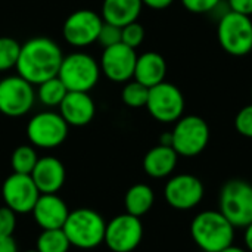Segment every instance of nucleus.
Segmentation results:
<instances>
[{
  "instance_id": "1",
  "label": "nucleus",
  "mask_w": 252,
  "mask_h": 252,
  "mask_svg": "<svg viewBox=\"0 0 252 252\" xmlns=\"http://www.w3.org/2000/svg\"><path fill=\"white\" fill-rule=\"evenodd\" d=\"M63 53L61 47L49 37H34L21 44L19 58L16 62L18 75L25 78L32 86L58 75Z\"/></svg>"
},
{
  "instance_id": "2",
  "label": "nucleus",
  "mask_w": 252,
  "mask_h": 252,
  "mask_svg": "<svg viewBox=\"0 0 252 252\" xmlns=\"http://www.w3.org/2000/svg\"><path fill=\"white\" fill-rule=\"evenodd\" d=\"M190 236L204 252H220L233 245L235 227L219 210H207L192 220Z\"/></svg>"
},
{
  "instance_id": "3",
  "label": "nucleus",
  "mask_w": 252,
  "mask_h": 252,
  "mask_svg": "<svg viewBox=\"0 0 252 252\" xmlns=\"http://www.w3.org/2000/svg\"><path fill=\"white\" fill-rule=\"evenodd\" d=\"M71 247L80 250H93L103 244L106 223L103 217L90 208L69 211L62 227Z\"/></svg>"
},
{
  "instance_id": "4",
  "label": "nucleus",
  "mask_w": 252,
  "mask_h": 252,
  "mask_svg": "<svg viewBox=\"0 0 252 252\" xmlns=\"http://www.w3.org/2000/svg\"><path fill=\"white\" fill-rule=\"evenodd\" d=\"M219 211L233 224L245 229L252 223V185L245 180H229L220 190Z\"/></svg>"
},
{
  "instance_id": "5",
  "label": "nucleus",
  "mask_w": 252,
  "mask_h": 252,
  "mask_svg": "<svg viewBox=\"0 0 252 252\" xmlns=\"http://www.w3.org/2000/svg\"><path fill=\"white\" fill-rule=\"evenodd\" d=\"M58 77L68 92H90L99 81L100 66L93 56L84 52H74L63 56Z\"/></svg>"
},
{
  "instance_id": "6",
  "label": "nucleus",
  "mask_w": 252,
  "mask_h": 252,
  "mask_svg": "<svg viewBox=\"0 0 252 252\" xmlns=\"http://www.w3.org/2000/svg\"><path fill=\"white\" fill-rule=\"evenodd\" d=\"M171 136V146L177 155L192 158L207 148L210 142V127L204 118L198 115H188L176 121Z\"/></svg>"
},
{
  "instance_id": "7",
  "label": "nucleus",
  "mask_w": 252,
  "mask_h": 252,
  "mask_svg": "<svg viewBox=\"0 0 252 252\" xmlns=\"http://www.w3.org/2000/svg\"><path fill=\"white\" fill-rule=\"evenodd\" d=\"M220 46L233 56H244L252 50V21L250 16L229 10L217 28Z\"/></svg>"
},
{
  "instance_id": "8",
  "label": "nucleus",
  "mask_w": 252,
  "mask_h": 252,
  "mask_svg": "<svg viewBox=\"0 0 252 252\" xmlns=\"http://www.w3.org/2000/svg\"><path fill=\"white\" fill-rule=\"evenodd\" d=\"M68 124L61 114L44 111L35 114L27 126L28 140L34 148L53 149L62 145L68 136Z\"/></svg>"
},
{
  "instance_id": "9",
  "label": "nucleus",
  "mask_w": 252,
  "mask_h": 252,
  "mask_svg": "<svg viewBox=\"0 0 252 252\" xmlns=\"http://www.w3.org/2000/svg\"><path fill=\"white\" fill-rule=\"evenodd\" d=\"M34 86L21 75H10L0 80V112L10 118L28 114L34 105Z\"/></svg>"
},
{
  "instance_id": "10",
  "label": "nucleus",
  "mask_w": 252,
  "mask_h": 252,
  "mask_svg": "<svg viewBox=\"0 0 252 252\" xmlns=\"http://www.w3.org/2000/svg\"><path fill=\"white\" fill-rule=\"evenodd\" d=\"M146 108L157 121L176 123L183 117L185 97L177 86L162 81L149 89Z\"/></svg>"
},
{
  "instance_id": "11",
  "label": "nucleus",
  "mask_w": 252,
  "mask_h": 252,
  "mask_svg": "<svg viewBox=\"0 0 252 252\" xmlns=\"http://www.w3.org/2000/svg\"><path fill=\"white\" fill-rule=\"evenodd\" d=\"M142 239L143 224L139 217L124 213L106 223L103 244L112 252H133Z\"/></svg>"
},
{
  "instance_id": "12",
  "label": "nucleus",
  "mask_w": 252,
  "mask_h": 252,
  "mask_svg": "<svg viewBox=\"0 0 252 252\" xmlns=\"http://www.w3.org/2000/svg\"><path fill=\"white\" fill-rule=\"evenodd\" d=\"M205 195L204 183L192 174H177L164 188L167 204L179 211H189L201 204Z\"/></svg>"
},
{
  "instance_id": "13",
  "label": "nucleus",
  "mask_w": 252,
  "mask_h": 252,
  "mask_svg": "<svg viewBox=\"0 0 252 252\" xmlns=\"http://www.w3.org/2000/svg\"><path fill=\"white\" fill-rule=\"evenodd\" d=\"M40 195L30 174L12 173L1 185L3 202L16 214L31 213Z\"/></svg>"
},
{
  "instance_id": "14",
  "label": "nucleus",
  "mask_w": 252,
  "mask_h": 252,
  "mask_svg": "<svg viewBox=\"0 0 252 252\" xmlns=\"http://www.w3.org/2000/svg\"><path fill=\"white\" fill-rule=\"evenodd\" d=\"M103 19L90 9L72 12L63 22L62 34L68 44L74 47H86L97 41V35Z\"/></svg>"
},
{
  "instance_id": "15",
  "label": "nucleus",
  "mask_w": 252,
  "mask_h": 252,
  "mask_svg": "<svg viewBox=\"0 0 252 252\" xmlns=\"http://www.w3.org/2000/svg\"><path fill=\"white\" fill-rule=\"evenodd\" d=\"M137 55L136 49L126 46L124 43L105 47L100 56V72L114 83H126L134 75Z\"/></svg>"
},
{
  "instance_id": "16",
  "label": "nucleus",
  "mask_w": 252,
  "mask_h": 252,
  "mask_svg": "<svg viewBox=\"0 0 252 252\" xmlns=\"http://www.w3.org/2000/svg\"><path fill=\"white\" fill-rule=\"evenodd\" d=\"M31 213L35 223L43 230H52L63 227L69 210L65 201L56 193H41Z\"/></svg>"
},
{
  "instance_id": "17",
  "label": "nucleus",
  "mask_w": 252,
  "mask_h": 252,
  "mask_svg": "<svg viewBox=\"0 0 252 252\" xmlns=\"http://www.w3.org/2000/svg\"><path fill=\"white\" fill-rule=\"evenodd\" d=\"M59 114L68 126H87L96 114V105L87 92H68L59 105Z\"/></svg>"
},
{
  "instance_id": "18",
  "label": "nucleus",
  "mask_w": 252,
  "mask_h": 252,
  "mask_svg": "<svg viewBox=\"0 0 252 252\" xmlns=\"http://www.w3.org/2000/svg\"><path fill=\"white\" fill-rule=\"evenodd\" d=\"M30 176L40 193H58L66 179L63 164L55 157L38 158Z\"/></svg>"
},
{
  "instance_id": "19",
  "label": "nucleus",
  "mask_w": 252,
  "mask_h": 252,
  "mask_svg": "<svg viewBox=\"0 0 252 252\" xmlns=\"http://www.w3.org/2000/svg\"><path fill=\"white\" fill-rule=\"evenodd\" d=\"M167 74L165 59L157 52H146L137 56L133 78L146 87H154L164 81Z\"/></svg>"
},
{
  "instance_id": "20",
  "label": "nucleus",
  "mask_w": 252,
  "mask_h": 252,
  "mask_svg": "<svg viewBox=\"0 0 252 252\" xmlns=\"http://www.w3.org/2000/svg\"><path fill=\"white\" fill-rule=\"evenodd\" d=\"M177 159L179 155L171 146L158 145L145 155L143 170L152 179H164L174 171Z\"/></svg>"
},
{
  "instance_id": "21",
  "label": "nucleus",
  "mask_w": 252,
  "mask_h": 252,
  "mask_svg": "<svg viewBox=\"0 0 252 252\" xmlns=\"http://www.w3.org/2000/svg\"><path fill=\"white\" fill-rule=\"evenodd\" d=\"M142 6V0H103L102 19L123 28L124 25L137 21Z\"/></svg>"
},
{
  "instance_id": "22",
  "label": "nucleus",
  "mask_w": 252,
  "mask_h": 252,
  "mask_svg": "<svg viewBox=\"0 0 252 252\" xmlns=\"http://www.w3.org/2000/svg\"><path fill=\"white\" fill-rule=\"evenodd\" d=\"M154 202H155V193L152 188L143 183H137L131 186L124 196L126 213L139 219L151 211Z\"/></svg>"
},
{
  "instance_id": "23",
  "label": "nucleus",
  "mask_w": 252,
  "mask_h": 252,
  "mask_svg": "<svg viewBox=\"0 0 252 252\" xmlns=\"http://www.w3.org/2000/svg\"><path fill=\"white\" fill-rule=\"evenodd\" d=\"M66 93H68V89L65 87V84L61 81V78L58 75L38 84V90H37L38 100L43 105L52 106V108L59 106L62 103V100L65 99Z\"/></svg>"
},
{
  "instance_id": "24",
  "label": "nucleus",
  "mask_w": 252,
  "mask_h": 252,
  "mask_svg": "<svg viewBox=\"0 0 252 252\" xmlns=\"http://www.w3.org/2000/svg\"><path fill=\"white\" fill-rule=\"evenodd\" d=\"M71 247L62 229L43 230L37 239L35 250L38 252H68Z\"/></svg>"
},
{
  "instance_id": "25",
  "label": "nucleus",
  "mask_w": 252,
  "mask_h": 252,
  "mask_svg": "<svg viewBox=\"0 0 252 252\" xmlns=\"http://www.w3.org/2000/svg\"><path fill=\"white\" fill-rule=\"evenodd\" d=\"M38 161V155L32 145H21L18 146L10 157V167L13 173L18 174H31L35 164Z\"/></svg>"
},
{
  "instance_id": "26",
  "label": "nucleus",
  "mask_w": 252,
  "mask_h": 252,
  "mask_svg": "<svg viewBox=\"0 0 252 252\" xmlns=\"http://www.w3.org/2000/svg\"><path fill=\"white\" fill-rule=\"evenodd\" d=\"M148 96H149V87L143 86L142 83H139L136 80L127 83L123 89V93H121L123 102L130 108L146 106Z\"/></svg>"
},
{
  "instance_id": "27",
  "label": "nucleus",
  "mask_w": 252,
  "mask_h": 252,
  "mask_svg": "<svg viewBox=\"0 0 252 252\" xmlns=\"http://www.w3.org/2000/svg\"><path fill=\"white\" fill-rule=\"evenodd\" d=\"M21 44L12 37H0V72L16 66Z\"/></svg>"
},
{
  "instance_id": "28",
  "label": "nucleus",
  "mask_w": 252,
  "mask_h": 252,
  "mask_svg": "<svg viewBox=\"0 0 252 252\" xmlns=\"http://www.w3.org/2000/svg\"><path fill=\"white\" fill-rule=\"evenodd\" d=\"M143 38H145V28L137 21L127 24L121 28V43H124L131 49L139 47L143 43Z\"/></svg>"
},
{
  "instance_id": "29",
  "label": "nucleus",
  "mask_w": 252,
  "mask_h": 252,
  "mask_svg": "<svg viewBox=\"0 0 252 252\" xmlns=\"http://www.w3.org/2000/svg\"><path fill=\"white\" fill-rule=\"evenodd\" d=\"M97 43L102 44L103 49L121 43V27H117L114 24H108L103 21L99 35H97Z\"/></svg>"
},
{
  "instance_id": "30",
  "label": "nucleus",
  "mask_w": 252,
  "mask_h": 252,
  "mask_svg": "<svg viewBox=\"0 0 252 252\" xmlns=\"http://www.w3.org/2000/svg\"><path fill=\"white\" fill-rule=\"evenodd\" d=\"M236 131L245 137L252 139V103L244 106L235 118Z\"/></svg>"
},
{
  "instance_id": "31",
  "label": "nucleus",
  "mask_w": 252,
  "mask_h": 252,
  "mask_svg": "<svg viewBox=\"0 0 252 252\" xmlns=\"http://www.w3.org/2000/svg\"><path fill=\"white\" fill-rule=\"evenodd\" d=\"M16 227V213L10 208L0 207V236L12 238Z\"/></svg>"
},
{
  "instance_id": "32",
  "label": "nucleus",
  "mask_w": 252,
  "mask_h": 252,
  "mask_svg": "<svg viewBox=\"0 0 252 252\" xmlns=\"http://www.w3.org/2000/svg\"><path fill=\"white\" fill-rule=\"evenodd\" d=\"M220 0H182V4L192 13H207L219 6Z\"/></svg>"
},
{
  "instance_id": "33",
  "label": "nucleus",
  "mask_w": 252,
  "mask_h": 252,
  "mask_svg": "<svg viewBox=\"0 0 252 252\" xmlns=\"http://www.w3.org/2000/svg\"><path fill=\"white\" fill-rule=\"evenodd\" d=\"M229 6L232 12L251 16L252 15V0H229Z\"/></svg>"
},
{
  "instance_id": "34",
  "label": "nucleus",
  "mask_w": 252,
  "mask_h": 252,
  "mask_svg": "<svg viewBox=\"0 0 252 252\" xmlns=\"http://www.w3.org/2000/svg\"><path fill=\"white\" fill-rule=\"evenodd\" d=\"M0 252H18V247L13 238L0 236Z\"/></svg>"
},
{
  "instance_id": "35",
  "label": "nucleus",
  "mask_w": 252,
  "mask_h": 252,
  "mask_svg": "<svg viewBox=\"0 0 252 252\" xmlns=\"http://www.w3.org/2000/svg\"><path fill=\"white\" fill-rule=\"evenodd\" d=\"M174 0H142L143 4L149 6L151 9H165L168 7Z\"/></svg>"
},
{
  "instance_id": "36",
  "label": "nucleus",
  "mask_w": 252,
  "mask_h": 252,
  "mask_svg": "<svg viewBox=\"0 0 252 252\" xmlns=\"http://www.w3.org/2000/svg\"><path fill=\"white\" fill-rule=\"evenodd\" d=\"M244 241L247 245V250L252 252V223L245 227V233H244Z\"/></svg>"
},
{
  "instance_id": "37",
  "label": "nucleus",
  "mask_w": 252,
  "mask_h": 252,
  "mask_svg": "<svg viewBox=\"0 0 252 252\" xmlns=\"http://www.w3.org/2000/svg\"><path fill=\"white\" fill-rule=\"evenodd\" d=\"M173 143V136H171V131L168 133H164L159 139V145H164V146H171ZM173 148V146H171Z\"/></svg>"
},
{
  "instance_id": "38",
  "label": "nucleus",
  "mask_w": 252,
  "mask_h": 252,
  "mask_svg": "<svg viewBox=\"0 0 252 252\" xmlns=\"http://www.w3.org/2000/svg\"><path fill=\"white\" fill-rule=\"evenodd\" d=\"M220 252H250L248 250H244V248H241V247H235V245H230V247H227V248H224L223 251Z\"/></svg>"
},
{
  "instance_id": "39",
  "label": "nucleus",
  "mask_w": 252,
  "mask_h": 252,
  "mask_svg": "<svg viewBox=\"0 0 252 252\" xmlns=\"http://www.w3.org/2000/svg\"><path fill=\"white\" fill-rule=\"evenodd\" d=\"M25 252H38L37 250H28V251H25Z\"/></svg>"
},
{
  "instance_id": "40",
  "label": "nucleus",
  "mask_w": 252,
  "mask_h": 252,
  "mask_svg": "<svg viewBox=\"0 0 252 252\" xmlns=\"http://www.w3.org/2000/svg\"><path fill=\"white\" fill-rule=\"evenodd\" d=\"M251 96H252V90H251Z\"/></svg>"
}]
</instances>
